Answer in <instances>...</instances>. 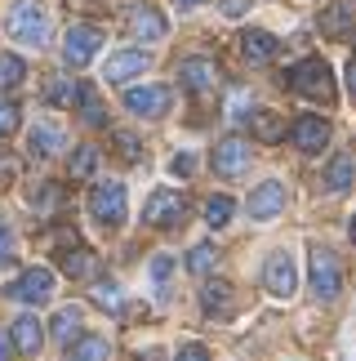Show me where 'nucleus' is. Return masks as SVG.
I'll return each instance as SVG.
<instances>
[{
	"instance_id": "1",
	"label": "nucleus",
	"mask_w": 356,
	"mask_h": 361,
	"mask_svg": "<svg viewBox=\"0 0 356 361\" xmlns=\"http://www.w3.org/2000/svg\"><path fill=\"white\" fill-rule=\"evenodd\" d=\"M5 32L18 40V45H27V49H45L49 45V13H45V5L18 0V5L5 13Z\"/></svg>"
},
{
	"instance_id": "2",
	"label": "nucleus",
	"mask_w": 356,
	"mask_h": 361,
	"mask_svg": "<svg viewBox=\"0 0 356 361\" xmlns=\"http://www.w3.org/2000/svg\"><path fill=\"white\" fill-rule=\"evenodd\" d=\"M285 80H290V90H298L303 99L334 103V72H330V63H325V59H303Z\"/></svg>"
},
{
	"instance_id": "3",
	"label": "nucleus",
	"mask_w": 356,
	"mask_h": 361,
	"mask_svg": "<svg viewBox=\"0 0 356 361\" xmlns=\"http://www.w3.org/2000/svg\"><path fill=\"white\" fill-rule=\"evenodd\" d=\"M338 290H343V263H338V255L325 245H312V295L321 303H330V299H338Z\"/></svg>"
},
{
	"instance_id": "4",
	"label": "nucleus",
	"mask_w": 356,
	"mask_h": 361,
	"mask_svg": "<svg viewBox=\"0 0 356 361\" xmlns=\"http://www.w3.org/2000/svg\"><path fill=\"white\" fill-rule=\"evenodd\" d=\"M98 49H103V27H94V23H76V27H67L63 59L72 63V67H85Z\"/></svg>"
},
{
	"instance_id": "5",
	"label": "nucleus",
	"mask_w": 356,
	"mask_h": 361,
	"mask_svg": "<svg viewBox=\"0 0 356 361\" xmlns=\"http://www.w3.org/2000/svg\"><path fill=\"white\" fill-rule=\"evenodd\" d=\"M89 210L103 228H120L125 224V188L120 183H98L89 192Z\"/></svg>"
},
{
	"instance_id": "6",
	"label": "nucleus",
	"mask_w": 356,
	"mask_h": 361,
	"mask_svg": "<svg viewBox=\"0 0 356 361\" xmlns=\"http://www.w3.org/2000/svg\"><path fill=\"white\" fill-rule=\"evenodd\" d=\"M183 214H187V201H183V192H170V188H160V192H152V201H147V210H143V224H147V228H174Z\"/></svg>"
},
{
	"instance_id": "7",
	"label": "nucleus",
	"mask_w": 356,
	"mask_h": 361,
	"mask_svg": "<svg viewBox=\"0 0 356 361\" xmlns=\"http://www.w3.org/2000/svg\"><path fill=\"white\" fill-rule=\"evenodd\" d=\"M5 295L18 299V303H45V299L53 295V272H49V268H27L18 281H9Z\"/></svg>"
},
{
	"instance_id": "8",
	"label": "nucleus",
	"mask_w": 356,
	"mask_h": 361,
	"mask_svg": "<svg viewBox=\"0 0 356 361\" xmlns=\"http://www.w3.org/2000/svg\"><path fill=\"white\" fill-rule=\"evenodd\" d=\"M125 107L134 116L156 121V116L170 112V90L165 85H134V90H125Z\"/></svg>"
},
{
	"instance_id": "9",
	"label": "nucleus",
	"mask_w": 356,
	"mask_h": 361,
	"mask_svg": "<svg viewBox=\"0 0 356 361\" xmlns=\"http://www.w3.org/2000/svg\"><path fill=\"white\" fill-rule=\"evenodd\" d=\"M214 170L223 174V178H241L245 170H250V143L245 138H223V143L214 147Z\"/></svg>"
},
{
	"instance_id": "10",
	"label": "nucleus",
	"mask_w": 356,
	"mask_h": 361,
	"mask_svg": "<svg viewBox=\"0 0 356 361\" xmlns=\"http://www.w3.org/2000/svg\"><path fill=\"white\" fill-rule=\"evenodd\" d=\"M263 286H267L276 299H290V295H294V286H298L294 259H290V255H272V259H267V268H263Z\"/></svg>"
},
{
	"instance_id": "11",
	"label": "nucleus",
	"mask_w": 356,
	"mask_h": 361,
	"mask_svg": "<svg viewBox=\"0 0 356 361\" xmlns=\"http://www.w3.org/2000/svg\"><path fill=\"white\" fill-rule=\"evenodd\" d=\"M178 80H183L191 94H214L218 67H214L210 59H183V67H178Z\"/></svg>"
},
{
	"instance_id": "12",
	"label": "nucleus",
	"mask_w": 356,
	"mask_h": 361,
	"mask_svg": "<svg viewBox=\"0 0 356 361\" xmlns=\"http://www.w3.org/2000/svg\"><path fill=\"white\" fill-rule=\"evenodd\" d=\"M147 63H152V59H147L143 49H116L112 59H107V67H103V72H107V80H112V85H120V80L139 76Z\"/></svg>"
},
{
	"instance_id": "13",
	"label": "nucleus",
	"mask_w": 356,
	"mask_h": 361,
	"mask_svg": "<svg viewBox=\"0 0 356 361\" xmlns=\"http://www.w3.org/2000/svg\"><path fill=\"white\" fill-rule=\"evenodd\" d=\"M290 134H294V143L303 147V152H321L325 143H330V121H321V116H298Z\"/></svg>"
},
{
	"instance_id": "14",
	"label": "nucleus",
	"mask_w": 356,
	"mask_h": 361,
	"mask_svg": "<svg viewBox=\"0 0 356 361\" xmlns=\"http://www.w3.org/2000/svg\"><path fill=\"white\" fill-rule=\"evenodd\" d=\"M285 210V188L281 183H263L250 192V219H276Z\"/></svg>"
},
{
	"instance_id": "15",
	"label": "nucleus",
	"mask_w": 356,
	"mask_h": 361,
	"mask_svg": "<svg viewBox=\"0 0 356 361\" xmlns=\"http://www.w3.org/2000/svg\"><path fill=\"white\" fill-rule=\"evenodd\" d=\"M58 263H63V272L72 276V281H94V276H98V255L85 250V245H72Z\"/></svg>"
},
{
	"instance_id": "16",
	"label": "nucleus",
	"mask_w": 356,
	"mask_h": 361,
	"mask_svg": "<svg viewBox=\"0 0 356 361\" xmlns=\"http://www.w3.org/2000/svg\"><path fill=\"white\" fill-rule=\"evenodd\" d=\"M129 32L139 36V40H160V36H165V13L152 9V5L129 9Z\"/></svg>"
},
{
	"instance_id": "17",
	"label": "nucleus",
	"mask_w": 356,
	"mask_h": 361,
	"mask_svg": "<svg viewBox=\"0 0 356 361\" xmlns=\"http://www.w3.org/2000/svg\"><path fill=\"white\" fill-rule=\"evenodd\" d=\"M241 49H245V59H250V63H272L281 45H276V36H272V32H258V27H250V32L241 36Z\"/></svg>"
},
{
	"instance_id": "18",
	"label": "nucleus",
	"mask_w": 356,
	"mask_h": 361,
	"mask_svg": "<svg viewBox=\"0 0 356 361\" xmlns=\"http://www.w3.org/2000/svg\"><path fill=\"white\" fill-rule=\"evenodd\" d=\"M67 361H112V343L103 335H80L72 348H67Z\"/></svg>"
},
{
	"instance_id": "19",
	"label": "nucleus",
	"mask_w": 356,
	"mask_h": 361,
	"mask_svg": "<svg viewBox=\"0 0 356 361\" xmlns=\"http://www.w3.org/2000/svg\"><path fill=\"white\" fill-rule=\"evenodd\" d=\"M40 335H45V330H40V322L36 317H18V322H13V348L18 353H40Z\"/></svg>"
},
{
	"instance_id": "20",
	"label": "nucleus",
	"mask_w": 356,
	"mask_h": 361,
	"mask_svg": "<svg viewBox=\"0 0 356 361\" xmlns=\"http://www.w3.org/2000/svg\"><path fill=\"white\" fill-rule=\"evenodd\" d=\"M352 27H356V18H352L348 5H330V9L321 13V32H325V36H348Z\"/></svg>"
},
{
	"instance_id": "21",
	"label": "nucleus",
	"mask_w": 356,
	"mask_h": 361,
	"mask_svg": "<svg viewBox=\"0 0 356 361\" xmlns=\"http://www.w3.org/2000/svg\"><path fill=\"white\" fill-rule=\"evenodd\" d=\"M250 130L263 138V143H281V138H285V121L276 112H254L250 116Z\"/></svg>"
},
{
	"instance_id": "22",
	"label": "nucleus",
	"mask_w": 356,
	"mask_h": 361,
	"mask_svg": "<svg viewBox=\"0 0 356 361\" xmlns=\"http://www.w3.org/2000/svg\"><path fill=\"white\" fill-rule=\"evenodd\" d=\"M58 147H63V130H58V125H45V121H40L36 130H32V152H36V157H53Z\"/></svg>"
},
{
	"instance_id": "23",
	"label": "nucleus",
	"mask_w": 356,
	"mask_h": 361,
	"mask_svg": "<svg viewBox=\"0 0 356 361\" xmlns=\"http://www.w3.org/2000/svg\"><path fill=\"white\" fill-rule=\"evenodd\" d=\"M201 303H205V312H210V317H223L231 308V286L227 281H210V286H205V295H201Z\"/></svg>"
},
{
	"instance_id": "24",
	"label": "nucleus",
	"mask_w": 356,
	"mask_h": 361,
	"mask_svg": "<svg viewBox=\"0 0 356 361\" xmlns=\"http://www.w3.org/2000/svg\"><path fill=\"white\" fill-rule=\"evenodd\" d=\"M76 330H80V308H63L58 317H53L49 335L58 339V343H72V339H76Z\"/></svg>"
},
{
	"instance_id": "25",
	"label": "nucleus",
	"mask_w": 356,
	"mask_h": 361,
	"mask_svg": "<svg viewBox=\"0 0 356 361\" xmlns=\"http://www.w3.org/2000/svg\"><path fill=\"white\" fill-rule=\"evenodd\" d=\"M76 103H80V116H85V125H107V112H103V103H98V94H94V85H80Z\"/></svg>"
},
{
	"instance_id": "26",
	"label": "nucleus",
	"mask_w": 356,
	"mask_h": 361,
	"mask_svg": "<svg viewBox=\"0 0 356 361\" xmlns=\"http://www.w3.org/2000/svg\"><path fill=\"white\" fill-rule=\"evenodd\" d=\"M325 188L330 192H348L352 188V157H334L330 170H325Z\"/></svg>"
},
{
	"instance_id": "27",
	"label": "nucleus",
	"mask_w": 356,
	"mask_h": 361,
	"mask_svg": "<svg viewBox=\"0 0 356 361\" xmlns=\"http://www.w3.org/2000/svg\"><path fill=\"white\" fill-rule=\"evenodd\" d=\"M76 94H80V85H72V80H63V76H53L49 85H45V103H53V107H72Z\"/></svg>"
},
{
	"instance_id": "28",
	"label": "nucleus",
	"mask_w": 356,
	"mask_h": 361,
	"mask_svg": "<svg viewBox=\"0 0 356 361\" xmlns=\"http://www.w3.org/2000/svg\"><path fill=\"white\" fill-rule=\"evenodd\" d=\"M231 210H236L231 197H210V201H205V224H210V228H227Z\"/></svg>"
},
{
	"instance_id": "29",
	"label": "nucleus",
	"mask_w": 356,
	"mask_h": 361,
	"mask_svg": "<svg viewBox=\"0 0 356 361\" xmlns=\"http://www.w3.org/2000/svg\"><path fill=\"white\" fill-rule=\"evenodd\" d=\"M94 165H98V152H94V147H76L72 161H67V170H72V178H89Z\"/></svg>"
},
{
	"instance_id": "30",
	"label": "nucleus",
	"mask_w": 356,
	"mask_h": 361,
	"mask_svg": "<svg viewBox=\"0 0 356 361\" xmlns=\"http://www.w3.org/2000/svg\"><path fill=\"white\" fill-rule=\"evenodd\" d=\"M23 76H27V63L13 59V54H5V59H0V90H13Z\"/></svg>"
},
{
	"instance_id": "31",
	"label": "nucleus",
	"mask_w": 356,
	"mask_h": 361,
	"mask_svg": "<svg viewBox=\"0 0 356 361\" xmlns=\"http://www.w3.org/2000/svg\"><path fill=\"white\" fill-rule=\"evenodd\" d=\"M214 263H218V250H214V245H196V250H191V255H187V272L205 276V272L214 268Z\"/></svg>"
},
{
	"instance_id": "32",
	"label": "nucleus",
	"mask_w": 356,
	"mask_h": 361,
	"mask_svg": "<svg viewBox=\"0 0 356 361\" xmlns=\"http://www.w3.org/2000/svg\"><path fill=\"white\" fill-rule=\"evenodd\" d=\"M58 201H63V188H58V183H45V188H36V192H32V205H36L40 214L58 210Z\"/></svg>"
},
{
	"instance_id": "33",
	"label": "nucleus",
	"mask_w": 356,
	"mask_h": 361,
	"mask_svg": "<svg viewBox=\"0 0 356 361\" xmlns=\"http://www.w3.org/2000/svg\"><path fill=\"white\" fill-rule=\"evenodd\" d=\"M94 303H98V308H107V312H120V286L98 281V286H94Z\"/></svg>"
},
{
	"instance_id": "34",
	"label": "nucleus",
	"mask_w": 356,
	"mask_h": 361,
	"mask_svg": "<svg viewBox=\"0 0 356 361\" xmlns=\"http://www.w3.org/2000/svg\"><path fill=\"white\" fill-rule=\"evenodd\" d=\"M18 130V103H9V99H0V138Z\"/></svg>"
},
{
	"instance_id": "35",
	"label": "nucleus",
	"mask_w": 356,
	"mask_h": 361,
	"mask_svg": "<svg viewBox=\"0 0 356 361\" xmlns=\"http://www.w3.org/2000/svg\"><path fill=\"white\" fill-rule=\"evenodd\" d=\"M170 272H174V259H170V255H156V259H152V281H156V286H165V281H170Z\"/></svg>"
},
{
	"instance_id": "36",
	"label": "nucleus",
	"mask_w": 356,
	"mask_h": 361,
	"mask_svg": "<svg viewBox=\"0 0 356 361\" xmlns=\"http://www.w3.org/2000/svg\"><path fill=\"white\" fill-rule=\"evenodd\" d=\"M13 250H18L13 232H9V228H0V268H9V263H13Z\"/></svg>"
},
{
	"instance_id": "37",
	"label": "nucleus",
	"mask_w": 356,
	"mask_h": 361,
	"mask_svg": "<svg viewBox=\"0 0 356 361\" xmlns=\"http://www.w3.org/2000/svg\"><path fill=\"white\" fill-rule=\"evenodd\" d=\"M116 147L125 152V161H139V152H143V147H139V138H134V134H116Z\"/></svg>"
},
{
	"instance_id": "38",
	"label": "nucleus",
	"mask_w": 356,
	"mask_h": 361,
	"mask_svg": "<svg viewBox=\"0 0 356 361\" xmlns=\"http://www.w3.org/2000/svg\"><path fill=\"white\" fill-rule=\"evenodd\" d=\"M13 174H18V165H13V157H9L5 147H0V188L13 183Z\"/></svg>"
},
{
	"instance_id": "39",
	"label": "nucleus",
	"mask_w": 356,
	"mask_h": 361,
	"mask_svg": "<svg viewBox=\"0 0 356 361\" xmlns=\"http://www.w3.org/2000/svg\"><path fill=\"white\" fill-rule=\"evenodd\" d=\"M174 174H178V178L196 174V157H191V152H183V157H174Z\"/></svg>"
},
{
	"instance_id": "40",
	"label": "nucleus",
	"mask_w": 356,
	"mask_h": 361,
	"mask_svg": "<svg viewBox=\"0 0 356 361\" xmlns=\"http://www.w3.org/2000/svg\"><path fill=\"white\" fill-rule=\"evenodd\" d=\"M174 361H210V353H205V348H201V343H187V348H183V353H178Z\"/></svg>"
},
{
	"instance_id": "41",
	"label": "nucleus",
	"mask_w": 356,
	"mask_h": 361,
	"mask_svg": "<svg viewBox=\"0 0 356 361\" xmlns=\"http://www.w3.org/2000/svg\"><path fill=\"white\" fill-rule=\"evenodd\" d=\"M9 348H13V343H9V335H5V330H0V361H9Z\"/></svg>"
},
{
	"instance_id": "42",
	"label": "nucleus",
	"mask_w": 356,
	"mask_h": 361,
	"mask_svg": "<svg viewBox=\"0 0 356 361\" xmlns=\"http://www.w3.org/2000/svg\"><path fill=\"white\" fill-rule=\"evenodd\" d=\"M348 85H352V99H356V59L348 63Z\"/></svg>"
},
{
	"instance_id": "43",
	"label": "nucleus",
	"mask_w": 356,
	"mask_h": 361,
	"mask_svg": "<svg viewBox=\"0 0 356 361\" xmlns=\"http://www.w3.org/2000/svg\"><path fill=\"white\" fill-rule=\"evenodd\" d=\"M223 9H227V13H241V9H245V0H227Z\"/></svg>"
},
{
	"instance_id": "44",
	"label": "nucleus",
	"mask_w": 356,
	"mask_h": 361,
	"mask_svg": "<svg viewBox=\"0 0 356 361\" xmlns=\"http://www.w3.org/2000/svg\"><path fill=\"white\" fill-rule=\"evenodd\" d=\"M178 5H187V9H196V5H205V0H178Z\"/></svg>"
},
{
	"instance_id": "45",
	"label": "nucleus",
	"mask_w": 356,
	"mask_h": 361,
	"mask_svg": "<svg viewBox=\"0 0 356 361\" xmlns=\"http://www.w3.org/2000/svg\"><path fill=\"white\" fill-rule=\"evenodd\" d=\"M352 241H356V219H352Z\"/></svg>"
}]
</instances>
